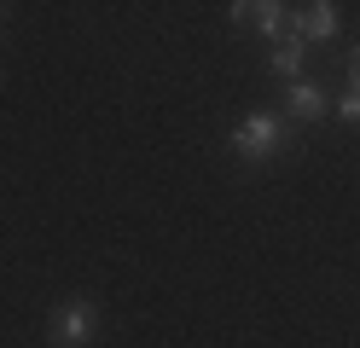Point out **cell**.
I'll return each instance as SVG.
<instances>
[{
  "label": "cell",
  "mask_w": 360,
  "mask_h": 348,
  "mask_svg": "<svg viewBox=\"0 0 360 348\" xmlns=\"http://www.w3.org/2000/svg\"><path fill=\"white\" fill-rule=\"evenodd\" d=\"M94 331H99L94 302H64V308L53 314V342H58V348H82Z\"/></svg>",
  "instance_id": "1"
},
{
  "label": "cell",
  "mask_w": 360,
  "mask_h": 348,
  "mask_svg": "<svg viewBox=\"0 0 360 348\" xmlns=\"http://www.w3.org/2000/svg\"><path fill=\"white\" fill-rule=\"evenodd\" d=\"M285 105H290V116H297V122H314V116H326V110H331V105H326V93L314 87V82H290Z\"/></svg>",
  "instance_id": "3"
},
{
  "label": "cell",
  "mask_w": 360,
  "mask_h": 348,
  "mask_svg": "<svg viewBox=\"0 0 360 348\" xmlns=\"http://www.w3.org/2000/svg\"><path fill=\"white\" fill-rule=\"evenodd\" d=\"M331 30H337V6H326V0L302 6V18H297V41H326Z\"/></svg>",
  "instance_id": "4"
},
{
  "label": "cell",
  "mask_w": 360,
  "mask_h": 348,
  "mask_svg": "<svg viewBox=\"0 0 360 348\" xmlns=\"http://www.w3.org/2000/svg\"><path fill=\"white\" fill-rule=\"evenodd\" d=\"M267 70H274V76H297V70H302V41L285 35V41L274 46V58H267Z\"/></svg>",
  "instance_id": "5"
},
{
  "label": "cell",
  "mask_w": 360,
  "mask_h": 348,
  "mask_svg": "<svg viewBox=\"0 0 360 348\" xmlns=\"http://www.w3.org/2000/svg\"><path fill=\"white\" fill-rule=\"evenodd\" d=\"M279 139H285V122H279V116H244L238 134H233V151H244V157H267Z\"/></svg>",
  "instance_id": "2"
},
{
  "label": "cell",
  "mask_w": 360,
  "mask_h": 348,
  "mask_svg": "<svg viewBox=\"0 0 360 348\" xmlns=\"http://www.w3.org/2000/svg\"><path fill=\"white\" fill-rule=\"evenodd\" d=\"M337 116H349V122H360V93H349V99H337Z\"/></svg>",
  "instance_id": "6"
},
{
  "label": "cell",
  "mask_w": 360,
  "mask_h": 348,
  "mask_svg": "<svg viewBox=\"0 0 360 348\" xmlns=\"http://www.w3.org/2000/svg\"><path fill=\"white\" fill-rule=\"evenodd\" d=\"M349 76H354V93H360V46H354V64H349Z\"/></svg>",
  "instance_id": "7"
}]
</instances>
